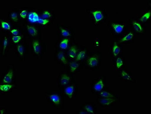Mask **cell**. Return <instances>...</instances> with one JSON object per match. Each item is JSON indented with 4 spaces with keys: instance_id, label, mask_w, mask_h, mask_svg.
I'll list each match as a JSON object with an SVG mask.
<instances>
[{
    "instance_id": "obj_32",
    "label": "cell",
    "mask_w": 151,
    "mask_h": 114,
    "mask_svg": "<svg viewBox=\"0 0 151 114\" xmlns=\"http://www.w3.org/2000/svg\"><path fill=\"white\" fill-rule=\"evenodd\" d=\"M95 95H96V97L99 98L114 97L117 95L112 90H111L108 87Z\"/></svg>"
},
{
    "instance_id": "obj_9",
    "label": "cell",
    "mask_w": 151,
    "mask_h": 114,
    "mask_svg": "<svg viewBox=\"0 0 151 114\" xmlns=\"http://www.w3.org/2000/svg\"><path fill=\"white\" fill-rule=\"evenodd\" d=\"M25 35L30 40L41 38L42 28L37 25L28 23H23Z\"/></svg>"
},
{
    "instance_id": "obj_4",
    "label": "cell",
    "mask_w": 151,
    "mask_h": 114,
    "mask_svg": "<svg viewBox=\"0 0 151 114\" xmlns=\"http://www.w3.org/2000/svg\"><path fill=\"white\" fill-rule=\"evenodd\" d=\"M103 52L95 51L91 52L84 63V67L87 69L95 71L101 67L103 59Z\"/></svg>"
},
{
    "instance_id": "obj_30",
    "label": "cell",
    "mask_w": 151,
    "mask_h": 114,
    "mask_svg": "<svg viewBox=\"0 0 151 114\" xmlns=\"http://www.w3.org/2000/svg\"><path fill=\"white\" fill-rule=\"evenodd\" d=\"M41 15L44 19L54 22L56 15L53 10L51 9L46 8L41 9Z\"/></svg>"
},
{
    "instance_id": "obj_18",
    "label": "cell",
    "mask_w": 151,
    "mask_h": 114,
    "mask_svg": "<svg viewBox=\"0 0 151 114\" xmlns=\"http://www.w3.org/2000/svg\"><path fill=\"white\" fill-rule=\"evenodd\" d=\"M75 42L74 38H58V40L55 44V47L56 50L66 51Z\"/></svg>"
},
{
    "instance_id": "obj_37",
    "label": "cell",
    "mask_w": 151,
    "mask_h": 114,
    "mask_svg": "<svg viewBox=\"0 0 151 114\" xmlns=\"http://www.w3.org/2000/svg\"><path fill=\"white\" fill-rule=\"evenodd\" d=\"M7 112V108L1 107L0 108V114H6Z\"/></svg>"
},
{
    "instance_id": "obj_29",
    "label": "cell",
    "mask_w": 151,
    "mask_h": 114,
    "mask_svg": "<svg viewBox=\"0 0 151 114\" xmlns=\"http://www.w3.org/2000/svg\"><path fill=\"white\" fill-rule=\"evenodd\" d=\"M137 18L143 25H145L149 23L151 20V8L148 7Z\"/></svg>"
},
{
    "instance_id": "obj_22",
    "label": "cell",
    "mask_w": 151,
    "mask_h": 114,
    "mask_svg": "<svg viewBox=\"0 0 151 114\" xmlns=\"http://www.w3.org/2000/svg\"><path fill=\"white\" fill-rule=\"evenodd\" d=\"M137 35L131 30H128L120 38H118L119 43L122 44H129L134 42Z\"/></svg>"
},
{
    "instance_id": "obj_13",
    "label": "cell",
    "mask_w": 151,
    "mask_h": 114,
    "mask_svg": "<svg viewBox=\"0 0 151 114\" xmlns=\"http://www.w3.org/2000/svg\"><path fill=\"white\" fill-rule=\"evenodd\" d=\"M129 25L131 30L136 35H145L147 30L145 25L140 22L137 18H131L129 19Z\"/></svg>"
},
{
    "instance_id": "obj_26",
    "label": "cell",
    "mask_w": 151,
    "mask_h": 114,
    "mask_svg": "<svg viewBox=\"0 0 151 114\" xmlns=\"http://www.w3.org/2000/svg\"><path fill=\"white\" fill-rule=\"evenodd\" d=\"M91 53L88 46H82L75 60L84 63Z\"/></svg>"
},
{
    "instance_id": "obj_7",
    "label": "cell",
    "mask_w": 151,
    "mask_h": 114,
    "mask_svg": "<svg viewBox=\"0 0 151 114\" xmlns=\"http://www.w3.org/2000/svg\"><path fill=\"white\" fill-rule=\"evenodd\" d=\"M17 70L13 63H10L6 71L2 74L0 83H15L17 80Z\"/></svg>"
},
{
    "instance_id": "obj_28",
    "label": "cell",
    "mask_w": 151,
    "mask_h": 114,
    "mask_svg": "<svg viewBox=\"0 0 151 114\" xmlns=\"http://www.w3.org/2000/svg\"><path fill=\"white\" fill-rule=\"evenodd\" d=\"M16 83H0V93L1 94L11 93L17 88Z\"/></svg>"
},
{
    "instance_id": "obj_33",
    "label": "cell",
    "mask_w": 151,
    "mask_h": 114,
    "mask_svg": "<svg viewBox=\"0 0 151 114\" xmlns=\"http://www.w3.org/2000/svg\"><path fill=\"white\" fill-rule=\"evenodd\" d=\"M7 34L10 37L13 36L24 35L25 34L24 30L22 26L15 25Z\"/></svg>"
},
{
    "instance_id": "obj_25",
    "label": "cell",
    "mask_w": 151,
    "mask_h": 114,
    "mask_svg": "<svg viewBox=\"0 0 151 114\" xmlns=\"http://www.w3.org/2000/svg\"><path fill=\"white\" fill-rule=\"evenodd\" d=\"M113 67L116 71L125 68L126 59L123 55L112 58Z\"/></svg>"
},
{
    "instance_id": "obj_17",
    "label": "cell",
    "mask_w": 151,
    "mask_h": 114,
    "mask_svg": "<svg viewBox=\"0 0 151 114\" xmlns=\"http://www.w3.org/2000/svg\"><path fill=\"white\" fill-rule=\"evenodd\" d=\"M120 100V97L118 95L114 97L96 98V102L98 105L106 108H109L114 105L119 103Z\"/></svg>"
},
{
    "instance_id": "obj_15",
    "label": "cell",
    "mask_w": 151,
    "mask_h": 114,
    "mask_svg": "<svg viewBox=\"0 0 151 114\" xmlns=\"http://www.w3.org/2000/svg\"><path fill=\"white\" fill-rule=\"evenodd\" d=\"M1 58L6 59L9 50L12 47L10 37L7 34H4L2 35L1 43Z\"/></svg>"
},
{
    "instance_id": "obj_36",
    "label": "cell",
    "mask_w": 151,
    "mask_h": 114,
    "mask_svg": "<svg viewBox=\"0 0 151 114\" xmlns=\"http://www.w3.org/2000/svg\"><path fill=\"white\" fill-rule=\"evenodd\" d=\"M76 113L77 114H89L85 110L81 108L77 110L76 112Z\"/></svg>"
},
{
    "instance_id": "obj_27",
    "label": "cell",
    "mask_w": 151,
    "mask_h": 114,
    "mask_svg": "<svg viewBox=\"0 0 151 114\" xmlns=\"http://www.w3.org/2000/svg\"><path fill=\"white\" fill-rule=\"evenodd\" d=\"M19 10L20 9H13L8 13V18L16 25L22 22L20 19Z\"/></svg>"
},
{
    "instance_id": "obj_14",
    "label": "cell",
    "mask_w": 151,
    "mask_h": 114,
    "mask_svg": "<svg viewBox=\"0 0 151 114\" xmlns=\"http://www.w3.org/2000/svg\"><path fill=\"white\" fill-rule=\"evenodd\" d=\"M56 28L58 30L57 34L58 38H75V32L72 27L60 24L57 25Z\"/></svg>"
},
{
    "instance_id": "obj_1",
    "label": "cell",
    "mask_w": 151,
    "mask_h": 114,
    "mask_svg": "<svg viewBox=\"0 0 151 114\" xmlns=\"http://www.w3.org/2000/svg\"><path fill=\"white\" fill-rule=\"evenodd\" d=\"M53 22L44 19L41 15V10L30 8L27 21L24 23L35 25L43 29L48 28Z\"/></svg>"
},
{
    "instance_id": "obj_34",
    "label": "cell",
    "mask_w": 151,
    "mask_h": 114,
    "mask_svg": "<svg viewBox=\"0 0 151 114\" xmlns=\"http://www.w3.org/2000/svg\"><path fill=\"white\" fill-rule=\"evenodd\" d=\"M30 7H24L20 9L19 15L21 22L23 23L26 22L28 17Z\"/></svg>"
},
{
    "instance_id": "obj_21",
    "label": "cell",
    "mask_w": 151,
    "mask_h": 114,
    "mask_svg": "<svg viewBox=\"0 0 151 114\" xmlns=\"http://www.w3.org/2000/svg\"><path fill=\"white\" fill-rule=\"evenodd\" d=\"M117 74L120 80L123 82L133 84H136V83L132 72L127 70L125 68L117 71Z\"/></svg>"
},
{
    "instance_id": "obj_19",
    "label": "cell",
    "mask_w": 151,
    "mask_h": 114,
    "mask_svg": "<svg viewBox=\"0 0 151 114\" xmlns=\"http://www.w3.org/2000/svg\"><path fill=\"white\" fill-rule=\"evenodd\" d=\"M54 60L58 64L65 67L70 62L66 51L56 50L54 53Z\"/></svg>"
},
{
    "instance_id": "obj_31",
    "label": "cell",
    "mask_w": 151,
    "mask_h": 114,
    "mask_svg": "<svg viewBox=\"0 0 151 114\" xmlns=\"http://www.w3.org/2000/svg\"><path fill=\"white\" fill-rule=\"evenodd\" d=\"M80 108L83 109L89 114H97V107L95 103L91 102H88L83 103L81 106Z\"/></svg>"
},
{
    "instance_id": "obj_11",
    "label": "cell",
    "mask_w": 151,
    "mask_h": 114,
    "mask_svg": "<svg viewBox=\"0 0 151 114\" xmlns=\"http://www.w3.org/2000/svg\"><path fill=\"white\" fill-rule=\"evenodd\" d=\"M17 56L23 63L26 61V58L28 55L30 49L26 40L13 46Z\"/></svg>"
},
{
    "instance_id": "obj_20",
    "label": "cell",
    "mask_w": 151,
    "mask_h": 114,
    "mask_svg": "<svg viewBox=\"0 0 151 114\" xmlns=\"http://www.w3.org/2000/svg\"><path fill=\"white\" fill-rule=\"evenodd\" d=\"M84 67V63L75 60H71L65 67L66 71L73 75H76Z\"/></svg>"
},
{
    "instance_id": "obj_24",
    "label": "cell",
    "mask_w": 151,
    "mask_h": 114,
    "mask_svg": "<svg viewBox=\"0 0 151 114\" xmlns=\"http://www.w3.org/2000/svg\"><path fill=\"white\" fill-rule=\"evenodd\" d=\"M82 46L78 42H75L66 51L70 61L75 60Z\"/></svg>"
},
{
    "instance_id": "obj_23",
    "label": "cell",
    "mask_w": 151,
    "mask_h": 114,
    "mask_svg": "<svg viewBox=\"0 0 151 114\" xmlns=\"http://www.w3.org/2000/svg\"><path fill=\"white\" fill-rule=\"evenodd\" d=\"M15 25L8 18H0V29L4 34H7Z\"/></svg>"
},
{
    "instance_id": "obj_38",
    "label": "cell",
    "mask_w": 151,
    "mask_h": 114,
    "mask_svg": "<svg viewBox=\"0 0 151 114\" xmlns=\"http://www.w3.org/2000/svg\"><path fill=\"white\" fill-rule=\"evenodd\" d=\"M151 1H148L147 2V5L148 6V7L151 8Z\"/></svg>"
},
{
    "instance_id": "obj_2",
    "label": "cell",
    "mask_w": 151,
    "mask_h": 114,
    "mask_svg": "<svg viewBox=\"0 0 151 114\" xmlns=\"http://www.w3.org/2000/svg\"><path fill=\"white\" fill-rule=\"evenodd\" d=\"M44 95L47 102L55 110L60 111L63 110L65 97L60 91L58 90H52L45 93Z\"/></svg>"
},
{
    "instance_id": "obj_35",
    "label": "cell",
    "mask_w": 151,
    "mask_h": 114,
    "mask_svg": "<svg viewBox=\"0 0 151 114\" xmlns=\"http://www.w3.org/2000/svg\"><path fill=\"white\" fill-rule=\"evenodd\" d=\"M26 35L24 34V35L13 36L9 37H10L12 45L13 46H14L26 40Z\"/></svg>"
},
{
    "instance_id": "obj_12",
    "label": "cell",
    "mask_w": 151,
    "mask_h": 114,
    "mask_svg": "<svg viewBox=\"0 0 151 114\" xmlns=\"http://www.w3.org/2000/svg\"><path fill=\"white\" fill-rule=\"evenodd\" d=\"M74 82L75 81L74 75L67 71H60L57 79L58 87L60 89L65 87Z\"/></svg>"
},
{
    "instance_id": "obj_6",
    "label": "cell",
    "mask_w": 151,
    "mask_h": 114,
    "mask_svg": "<svg viewBox=\"0 0 151 114\" xmlns=\"http://www.w3.org/2000/svg\"><path fill=\"white\" fill-rule=\"evenodd\" d=\"M108 25L112 35L116 38H120L128 30V25L122 21L109 22Z\"/></svg>"
},
{
    "instance_id": "obj_3",
    "label": "cell",
    "mask_w": 151,
    "mask_h": 114,
    "mask_svg": "<svg viewBox=\"0 0 151 114\" xmlns=\"http://www.w3.org/2000/svg\"><path fill=\"white\" fill-rule=\"evenodd\" d=\"M86 12L92 25L95 27L104 24L108 21V14L104 8L88 9Z\"/></svg>"
},
{
    "instance_id": "obj_5",
    "label": "cell",
    "mask_w": 151,
    "mask_h": 114,
    "mask_svg": "<svg viewBox=\"0 0 151 114\" xmlns=\"http://www.w3.org/2000/svg\"><path fill=\"white\" fill-rule=\"evenodd\" d=\"M30 52L32 55L39 61H42L45 53L46 45L41 38H37L30 40Z\"/></svg>"
},
{
    "instance_id": "obj_16",
    "label": "cell",
    "mask_w": 151,
    "mask_h": 114,
    "mask_svg": "<svg viewBox=\"0 0 151 114\" xmlns=\"http://www.w3.org/2000/svg\"><path fill=\"white\" fill-rule=\"evenodd\" d=\"M123 45L119 43L117 38H114L110 46L109 53L111 58H113L123 55Z\"/></svg>"
},
{
    "instance_id": "obj_8",
    "label": "cell",
    "mask_w": 151,
    "mask_h": 114,
    "mask_svg": "<svg viewBox=\"0 0 151 114\" xmlns=\"http://www.w3.org/2000/svg\"><path fill=\"white\" fill-rule=\"evenodd\" d=\"M60 92L67 100L72 101L74 100L79 92L78 85L75 82L60 89Z\"/></svg>"
},
{
    "instance_id": "obj_10",
    "label": "cell",
    "mask_w": 151,
    "mask_h": 114,
    "mask_svg": "<svg viewBox=\"0 0 151 114\" xmlns=\"http://www.w3.org/2000/svg\"><path fill=\"white\" fill-rule=\"evenodd\" d=\"M90 87L91 92L94 95H96L108 87L105 75L104 74H100L97 78L91 82Z\"/></svg>"
}]
</instances>
